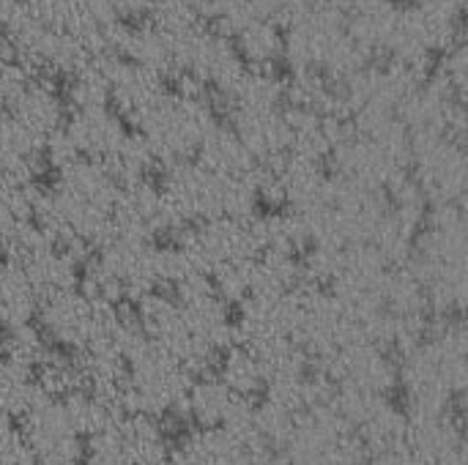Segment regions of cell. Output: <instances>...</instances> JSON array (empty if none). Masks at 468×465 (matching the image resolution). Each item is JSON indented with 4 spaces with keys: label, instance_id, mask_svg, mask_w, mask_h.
I'll use <instances>...</instances> for the list:
<instances>
[{
    "label": "cell",
    "instance_id": "cell-2",
    "mask_svg": "<svg viewBox=\"0 0 468 465\" xmlns=\"http://www.w3.org/2000/svg\"><path fill=\"white\" fill-rule=\"evenodd\" d=\"M165 74L132 63L121 55L110 58V107L129 123L140 126L167 96Z\"/></svg>",
    "mask_w": 468,
    "mask_h": 465
},
{
    "label": "cell",
    "instance_id": "cell-4",
    "mask_svg": "<svg viewBox=\"0 0 468 465\" xmlns=\"http://www.w3.org/2000/svg\"><path fill=\"white\" fill-rule=\"evenodd\" d=\"M47 167V140L5 112L0 123V175L16 186H36Z\"/></svg>",
    "mask_w": 468,
    "mask_h": 465
},
{
    "label": "cell",
    "instance_id": "cell-3",
    "mask_svg": "<svg viewBox=\"0 0 468 465\" xmlns=\"http://www.w3.org/2000/svg\"><path fill=\"white\" fill-rule=\"evenodd\" d=\"M60 132L77 159L110 162L129 137V123L107 104L90 110H69Z\"/></svg>",
    "mask_w": 468,
    "mask_h": 465
},
{
    "label": "cell",
    "instance_id": "cell-1",
    "mask_svg": "<svg viewBox=\"0 0 468 465\" xmlns=\"http://www.w3.org/2000/svg\"><path fill=\"white\" fill-rule=\"evenodd\" d=\"M5 112L25 129L36 132L38 137L55 134L69 115V104L63 90L44 74L22 71L19 79L5 93Z\"/></svg>",
    "mask_w": 468,
    "mask_h": 465
},
{
    "label": "cell",
    "instance_id": "cell-5",
    "mask_svg": "<svg viewBox=\"0 0 468 465\" xmlns=\"http://www.w3.org/2000/svg\"><path fill=\"white\" fill-rule=\"evenodd\" d=\"M41 293L27 277L25 266L16 258L0 260V323L8 329L25 326L38 315Z\"/></svg>",
    "mask_w": 468,
    "mask_h": 465
}]
</instances>
